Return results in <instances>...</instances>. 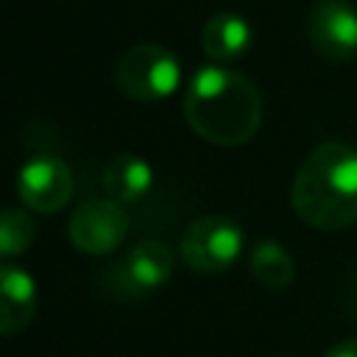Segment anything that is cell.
I'll return each mask as SVG.
<instances>
[{
	"mask_svg": "<svg viewBox=\"0 0 357 357\" xmlns=\"http://www.w3.org/2000/svg\"><path fill=\"white\" fill-rule=\"evenodd\" d=\"M184 120L206 142L237 148L245 145L262 123V95L254 81L223 64L195 70L184 89Z\"/></svg>",
	"mask_w": 357,
	"mask_h": 357,
	"instance_id": "1",
	"label": "cell"
},
{
	"mask_svg": "<svg viewBox=\"0 0 357 357\" xmlns=\"http://www.w3.org/2000/svg\"><path fill=\"white\" fill-rule=\"evenodd\" d=\"M296 215L321 231L357 223V148L349 142H321L296 170L290 187Z\"/></svg>",
	"mask_w": 357,
	"mask_h": 357,
	"instance_id": "2",
	"label": "cell"
},
{
	"mask_svg": "<svg viewBox=\"0 0 357 357\" xmlns=\"http://www.w3.org/2000/svg\"><path fill=\"white\" fill-rule=\"evenodd\" d=\"M114 84L137 103H162L181 84V61L156 42H139L117 56Z\"/></svg>",
	"mask_w": 357,
	"mask_h": 357,
	"instance_id": "3",
	"label": "cell"
},
{
	"mask_svg": "<svg viewBox=\"0 0 357 357\" xmlns=\"http://www.w3.org/2000/svg\"><path fill=\"white\" fill-rule=\"evenodd\" d=\"M243 226L229 215H204L195 218L178 243L181 262L195 273H220L231 268L243 254Z\"/></svg>",
	"mask_w": 357,
	"mask_h": 357,
	"instance_id": "4",
	"label": "cell"
},
{
	"mask_svg": "<svg viewBox=\"0 0 357 357\" xmlns=\"http://www.w3.org/2000/svg\"><path fill=\"white\" fill-rule=\"evenodd\" d=\"M73 170L56 153H33L17 173V195L28 212L53 215L73 198Z\"/></svg>",
	"mask_w": 357,
	"mask_h": 357,
	"instance_id": "5",
	"label": "cell"
},
{
	"mask_svg": "<svg viewBox=\"0 0 357 357\" xmlns=\"http://www.w3.org/2000/svg\"><path fill=\"white\" fill-rule=\"evenodd\" d=\"M128 234V215L114 198L84 201L67 223V237L75 251L89 257H103L114 251Z\"/></svg>",
	"mask_w": 357,
	"mask_h": 357,
	"instance_id": "6",
	"label": "cell"
},
{
	"mask_svg": "<svg viewBox=\"0 0 357 357\" xmlns=\"http://www.w3.org/2000/svg\"><path fill=\"white\" fill-rule=\"evenodd\" d=\"M307 39L326 61H351L357 56V8L349 0H318L307 14Z\"/></svg>",
	"mask_w": 357,
	"mask_h": 357,
	"instance_id": "7",
	"label": "cell"
},
{
	"mask_svg": "<svg viewBox=\"0 0 357 357\" xmlns=\"http://www.w3.org/2000/svg\"><path fill=\"white\" fill-rule=\"evenodd\" d=\"M176 257L162 240H139L112 271L114 287L126 296H145L151 290H159L173 276Z\"/></svg>",
	"mask_w": 357,
	"mask_h": 357,
	"instance_id": "8",
	"label": "cell"
},
{
	"mask_svg": "<svg viewBox=\"0 0 357 357\" xmlns=\"http://www.w3.org/2000/svg\"><path fill=\"white\" fill-rule=\"evenodd\" d=\"M39 310V287L31 271L0 262V335L22 332Z\"/></svg>",
	"mask_w": 357,
	"mask_h": 357,
	"instance_id": "9",
	"label": "cell"
},
{
	"mask_svg": "<svg viewBox=\"0 0 357 357\" xmlns=\"http://www.w3.org/2000/svg\"><path fill=\"white\" fill-rule=\"evenodd\" d=\"M251 22L234 11H218L206 20L204 31H201V50L212 59V61H237L248 53L251 47Z\"/></svg>",
	"mask_w": 357,
	"mask_h": 357,
	"instance_id": "10",
	"label": "cell"
},
{
	"mask_svg": "<svg viewBox=\"0 0 357 357\" xmlns=\"http://www.w3.org/2000/svg\"><path fill=\"white\" fill-rule=\"evenodd\" d=\"M100 184L109 198L120 204L142 201L153 187V167L139 153H117L106 162L100 173Z\"/></svg>",
	"mask_w": 357,
	"mask_h": 357,
	"instance_id": "11",
	"label": "cell"
},
{
	"mask_svg": "<svg viewBox=\"0 0 357 357\" xmlns=\"http://www.w3.org/2000/svg\"><path fill=\"white\" fill-rule=\"evenodd\" d=\"M248 271L257 284L268 290H284L296 279V262L290 251L273 240H262L248 254Z\"/></svg>",
	"mask_w": 357,
	"mask_h": 357,
	"instance_id": "12",
	"label": "cell"
},
{
	"mask_svg": "<svg viewBox=\"0 0 357 357\" xmlns=\"http://www.w3.org/2000/svg\"><path fill=\"white\" fill-rule=\"evenodd\" d=\"M36 240L33 218L20 206L0 209V259L25 254Z\"/></svg>",
	"mask_w": 357,
	"mask_h": 357,
	"instance_id": "13",
	"label": "cell"
},
{
	"mask_svg": "<svg viewBox=\"0 0 357 357\" xmlns=\"http://www.w3.org/2000/svg\"><path fill=\"white\" fill-rule=\"evenodd\" d=\"M324 357H357V337H351V340H340V343H335Z\"/></svg>",
	"mask_w": 357,
	"mask_h": 357,
	"instance_id": "14",
	"label": "cell"
}]
</instances>
